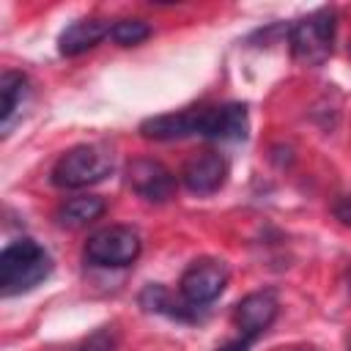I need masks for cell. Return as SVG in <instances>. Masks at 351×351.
<instances>
[{"mask_svg":"<svg viewBox=\"0 0 351 351\" xmlns=\"http://www.w3.org/2000/svg\"><path fill=\"white\" fill-rule=\"evenodd\" d=\"M140 134L148 140H184L200 134V110H181L145 118L140 123Z\"/></svg>","mask_w":351,"mask_h":351,"instance_id":"obj_10","label":"cell"},{"mask_svg":"<svg viewBox=\"0 0 351 351\" xmlns=\"http://www.w3.org/2000/svg\"><path fill=\"white\" fill-rule=\"evenodd\" d=\"M228 285V266L217 258H200L195 261L178 282V293L189 307H203L214 302Z\"/></svg>","mask_w":351,"mask_h":351,"instance_id":"obj_5","label":"cell"},{"mask_svg":"<svg viewBox=\"0 0 351 351\" xmlns=\"http://www.w3.org/2000/svg\"><path fill=\"white\" fill-rule=\"evenodd\" d=\"M140 304L151 313H165V315H173V318H184V307L181 304H173L170 293L165 285H145V291L140 293Z\"/></svg>","mask_w":351,"mask_h":351,"instance_id":"obj_15","label":"cell"},{"mask_svg":"<svg viewBox=\"0 0 351 351\" xmlns=\"http://www.w3.org/2000/svg\"><path fill=\"white\" fill-rule=\"evenodd\" d=\"M304 351H307V348H304Z\"/></svg>","mask_w":351,"mask_h":351,"instance_id":"obj_21","label":"cell"},{"mask_svg":"<svg viewBox=\"0 0 351 351\" xmlns=\"http://www.w3.org/2000/svg\"><path fill=\"white\" fill-rule=\"evenodd\" d=\"M126 184L148 203H167L176 195V176L151 156H137L126 165Z\"/></svg>","mask_w":351,"mask_h":351,"instance_id":"obj_6","label":"cell"},{"mask_svg":"<svg viewBox=\"0 0 351 351\" xmlns=\"http://www.w3.org/2000/svg\"><path fill=\"white\" fill-rule=\"evenodd\" d=\"M247 348H250V340H244V337H241L239 343H230V346H222L219 351H247Z\"/></svg>","mask_w":351,"mask_h":351,"instance_id":"obj_18","label":"cell"},{"mask_svg":"<svg viewBox=\"0 0 351 351\" xmlns=\"http://www.w3.org/2000/svg\"><path fill=\"white\" fill-rule=\"evenodd\" d=\"M82 255L93 266L121 269V266H129V263L137 261L140 236L129 225H110V228H101V230L88 236V241L82 247Z\"/></svg>","mask_w":351,"mask_h":351,"instance_id":"obj_4","label":"cell"},{"mask_svg":"<svg viewBox=\"0 0 351 351\" xmlns=\"http://www.w3.org/2000/svg\"><path fill=\"white\" fill-rule=\"evenodd\" d=\"M112 173V151L99 143L74 145L52 167V184L60 189H82Z\"/></svg>","mask_w":351,"mask_h":351,"instance_id":"obj_2","label":"cell"},{"mask_svg":"<svg viewBox=\"0 0 351 351\" xmlns=\"http://www.w3.org/2000/svg\"><path fill=\"white\" fill-rule=\"evenodd\" d=\"M250 129L244 104L200 107V134L206 140H244Z\"/></svg>","mask_w":351,"mask_h":351,"instance_id":"obj_8","label":"cell"},{"mask_svg":"<svg viewBox=\"0 0 351 351\" xmlns=\"http://www.w3.org/2000/svg\"><path fill=\"white\" fill-rule=\"evenodd\" d=\"M337 14L335 8H318L302 19H296L288 30L293 60L302 66H321L332 55Z\"/></svg>","mask_w":351,"mask_h":351,"instance_id":"obj_3","label":"cell"},{"mask_svg":"<svg viewBox=\"0 0 351 351\" xmlns=\"http://www.w3.org/2000/svg\"><path fill=\"white\" fill-rule=\"evenodd\" d=\"M277 310H280V304L271 291H252L236 304L233 321H236L241 337L252 343L258 335H263L271 326V321L277 318Z\"/></svg>","mask_w":351,"mask_h":351,"instance_id":"obj_7","label":"cell"},{"mask_svg":"<svg viewBox=\"0 0 351 351\" xmlns=\"http://www.w3.org/2000/svg\"><path fill=\"white\" fill-rule=\"evenodd\" d=\"M348 351H351V346H348Z\"/></svg>","mask_w":351,"mask_h":351,"instance_id":"obj_20","label":"cell"},{"mask_svg":"<svg viewBox=\"0 0 351 351\" xmlns=\"http://www.w3.org/2000/svg\"><path fill=\"white\" fill-rule=\"evenodd\" d=\"M332 214H335L343 225H348V228H351V192H348V195H340V197L335 200Z\"/></svg>","mask_w":351,"mask_h":351,"instance_id":"obj_17","label":"cell"},{"mask_svg":"<svg viewBox=\"0 0 351 351\" xmlns=\"http://www.w3.org/2000/svg\"><path fill=\"white\" fill-rule=\"evenodd\" d=\"M346 291H348V296H351V269H348V274H346Z\"/></svg>","mask_w":351,"mask_h":351,"instance_id":"obj_19","label":"cell"},{"mask_svg":"<svg viewBox=\"0 0 351 351\" xmlns=\"http://www.w3.org/2000/svg\"><path fill=\"white\" fill-rule=\"evenodd\" d=\"M115 343H118V332L115 326H101L96 332H90L77 351H115Z\"/></svg>","mask_w":351,"mask_h":351,"instance_id":"obj_16","label":"cell"},{"mask_svg":"<svg viewBox=\"0 0 351 351\" xmlns=\"http://www.w3.org/2000/svg\"><path fill=\"white\" fill-rule=\"evenodd\" d=\"M228 178V162L222 154L217 151H203L197 156H192L184 170H181V181L189 192L195 195H211L217 192Z\"/></svg>","mask_w":351,"mask_h":351,"instance_id":"obj_9","label":"cell"},{"mask_svg":"<svg viewBox=\"0 0 351 351\" xmlns=\"http://www.w3.org/2000/svg\"><path fill=\"white\" fill-rule=\"evenodd\" d=\"M110 30H112V25L101 16L77 19L58 36V52L66 58H77V55L93 49L104 36H110Z\"/></svg>","mask_w":351,"mask_h":351,"instance_id":"obj_11","label":"cell"},{"mask_svg":"<svg viewBox=\"0 0 351 351\" xmlns=\"http://www.w3.org/2000/svg\"><path fill=\"white\" fill-rule=\"evenodd\" d=\"M52 271V258L33 239H16L0 252V291L16 296L41 285Z\"/></svg>","mask_w":351,"mask_h":351,"instance_id":"obj_1","label":"cell"},{"mask_svg":"<svg viewBox=\"0 0 351 351\" xmlns=\"http://www.w3.org/2000/svg\"><path fill=\"white\" fill-rule=\"evenodd\" d=\"M104 200L96 197V195H77V197H69L58 206L55 211V222L60 228H85L90 225L93 219H99L104 214Z\"/></svg>","mask_w":351,"mask_h":351,"instance_id":"obj_13","label":"cell"},{"mask_svg":"<svg viewBox=\"0 0 351 351\" xmlns=\"http://www.w3.org/2000/svg\"><path fill=\"white\" fill-rule=\"evenodd\" d=\"M30 96L27 77L19 71H3L0 77V134L5 137L22 118V107Z\"/></svg>","mask_w":351,"mask_h":351,"instance_id":"obj_12","label":"cell"},{"mask_svg":"<svg viewBox=\"0 0 351 351\" xmlns=\"http://www.w3.org/2000/svg\"><path fill=\"white\" fill-rule=\"evenodd\" d=\"M110 36H112V41L115 44H121V47H137V44H143L148 36H151V25L145 22V19H118L115 25H112V30H110Z\"/></svg>","mask_w":351,"mask_h":351,"instance_id":"obj_14","label":"cell"}]
</instances>
